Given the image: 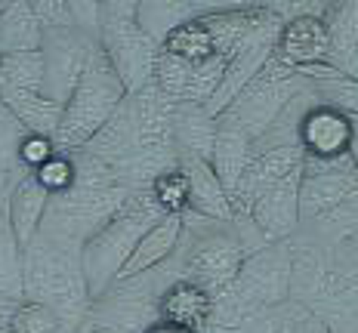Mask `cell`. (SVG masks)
Returning a JSON list of instances; mask_svg holds the SVG:
<instances>
[{"label": "cell", "instance_id": "ffe728a7", "mask_svg": "<svg viewBox=\"0 0 358 333\" xmlns=\"http://www.w3.org/2000/svg\"><path fill=\"white\" fill-rule=\"evenodd\" d=\"M0 105L13 114L25 133L37 136H56L59 121H62V105L47 99L43 93H0Z\"/></svg>", "mask_w": 358, "mask_h": 333}, {"label": "cell", "instance_id": "d590c367", "mask_svg": "<svg viewBox=\"0 0 358 333\" xmlns=\"http://www.w3.org/2000/svg\"><path fill=\"white\" fill-rule=\"evenodd\" d=\"M90 333H115V330H102V327H96V324H93V330H90Z\"/></svg>", "mask_w": 358, "mask_h": 333}, {"label": "cell", "instance_id": "cb8c5ba5", "mask_svg": "<svg viewBox=\"0 0 358 333\" xmlns=\"http://www.w3.org/2000/svg\"><path fill=\"white\" fill-rule=\"evenodd\" d=\"M207 10H210V6H207ZM207 10H198V6H192V3H136V19L148 31V37L161 47L173 28H179L182 22L195 19Z\"/></svg>", "mask_w": 358, "mask_h": 333}, {"label": "cell", "instance_id": "9a60e30c", "mask_svg": "<svg viewBox=\"0 0 358 333\" xmlns=\"http://www.w3.org/2000/svg\"><path fill=\"white\" fill-rule=\"evenodd\" d=\"M50 201H53V198L34 182V176H22V179L13 185L10 198H6V225H10L13 241H16V247L22 253H25L28 244H31L37 238V232L43 228Z\"/></svg>", "mask_w": 358, "mask_h": 333}, {"label": "cell", "instance_id": "ba28073f", "mask_svg": "<svg viewBox=\"0 0 358 333\" xmlns=\"http://www.w3.org/2000/svg\"><path fill=\"white\" fill-rule=\"evenodd\" d=\"M358 191V170L352 161H312L303 158V176H300V225L303 222H315L324 213L337 210L343 201H349Z\"/></svg>", "mask_w": 358, "mask_h": 333}, {"label": "cell", "instance_id": "8992f818", "mask_svg": "<svg viewBox=\"0 0 358 333\" xmlns=\"http://www.w3.org/2000/svg\"><path fill=\"white\" fill-rule=\"evenodd\" d=\"M290 265H294V238L266 244L244 256L232 287L257 309L281 306L290 299Z\"/></svg>", "mask_w": 358, "mask_h": 333}, {"label": "cell", "instance_id": "6da1fadb", "mask_svg": "<svg viewBox=\"0 0 358 333\" xmlns=\"http://www.w3.org/2000/svg\"><path fill=\"white\" fill-rule=\"evenodd\" d=\"M161 207L155 204L152 191L136 188L111 219H106L80 247V272H84V284L90 299H99L117 281L121 269L130 259L133 247L148 232L155 219H161Z\"/></svg>", "mask_w": 358, "mask_h": 333}, {"label": "cell", "instance_id": "d6986e66", "mask_svg": "<svg viewBox=\"0 0 358 333\" xmlns=\"http://www.w3.org/2000/svg\"><path fill=\"white\" fill-rule=\"evenodd\" d=\"M253 158V142L244 136L241 130L226 127L216 121V139H213V154H210V167L216 173V179L222 182V188L232 195L238 179H241L244 167Z\"/></svg>", "mask_w": 358, "mask_h": 333}, {"label": "cell", "instance_id": "3957f363", "mask_svg": "<svg viewBox=\"0 0 358 333\" xmlns=\"http://www.w3.org/2000/svg\"><path fill=\"white\" fill-rule=\"evenodd\" d=\"M99 50L115 65L124 80L127 96L152 84V65L158 56V43L136 19V3H106L99 6Z\"/></svg>", "mask_w": 358, "mask_h": 333}, {"label": "cell", "instance_id": "e575fe53", "mask_svg": "<svg viewBox=\"0 0 358 333\" xmlns=\"http://www.w3.org/2000/svg\"><path fill=\"white\" fill-rule=\"evenodd\" d=\"M90 330H93V324H87V321H80V324H78V327H74L71 333H90Z\"/></svg>", "mask_w": 358, "mask_h": 333}, {"label": "cell", "instance_id": "e0dca14e", "mask_svg": "<svg viewBox=\"0 0 358 333\" xmlns=\"http://www.w3.org/2000/svg\"><path fill=\"white\" fill-rule=\"evenodd\" d=\"M324 25L331 40L327 65L346 77H358V3L324 6Z\"/></svg>", "mask_w": 358, "mask_h": 333}, {"label": "cell", "instance_id": "8d00e7d4", "mask_svg": "<svg viewBox=\"0 0 358 333\" xmlns=\"http://www.w3.org/2000/svg\"><path fill=\"white\" fill-rule=\"evenodd\" d=\"M3 176H6V173H3V170H0V188H3V182H6V179H3Z\"/></svg>", "mask_w": 358, "mask_h": 333}, {"label": "cell", "instance_id": "7402d4cb", "mask_svg": "<svg viewBox=\"0 0 358 333\" xmlns=\"http://www.w3.org/2000/svg\"><path fill=\"white\" fill-rule=\"evenodd\" d=\"M309 77L312 90H315L318 102L346 117H358V77H346V74L334 71L331 65H318V68L303 71Z\"/></svg>", "mask_w": 358, "mask_h": 333}, {"label": "cell", "instance_id": "1f68e13d", "mask_svg": "<svg viewBox=\"0 0 358 333\" xmlns=\"http://www.w3.org/2000/svg\"><path fill=\"white\" fill-rule=\"evenodd\" d=\"M294 333H331V330H327V324H324V321H322V318H318L315 312H309V309H306L303 318H300V321H296Z\"/></svg>", "mask_w": 358, "mask_h": 333}, {"label": "cell", "instance_id": "484cf974", "mask_svg": "<svg viewBox=\"0 0 358 333\" xmlns=\"http://www.w3.org/2000/svg\"><path fill=\"white\" fill-rule=\"evenodd\" d=\"M192 71L195 65L185 62L167 50H158L155 56V65H152V84L158 87L161 96H167L170 102H182L185 90H189V80H192Z\"/></svg>", "mask_w": 358, "mask_h": 333}, {"label": "cell", "instance_id": "d6a6232c", "mask_svg": "<svg viewBox=\"0 0 358 333\" xmlns=\"http://www.w3.org/2000/svg\"><path fill=\"white\" fill-rule=\"evenodd\" d=\"M352 121V139H349V161L358 170V117H349Z\"/></svg>", "mask_w": 358, "mask_h": 333}, {"label": "cell", "instance_id": "83f0119b", "mask_svg": "<svg viewBox=\"0 0 358 333\" xmlns=\"http://www.w3.org/2000/svg\"><path fill=\"white\" fill-rule=\"evenodd\" d=\"M10 333H62L65 318L47 302H19L10 315Z\"/></svg>", "mask_w": 358, "mask_h": 333}, {"label": "cell", "instance_id": "52a82bcc", "mask_svg": "<svg viewBox=\"0 0 358 333\" xmlns=\"http://www.w3.org/2000/svg\"><path fill=\"white\" fill-rule=\"evenodd\" d=\"M281 25H285V19H281L278 13H275V6H272L268 19L248 37V40L241 43V50H238V53L226 62V71H222L220 87H216L213 99L204 105V111L213 117V121H216V117H220L229 105H232L238 96L248 90L250 80L257 77V74L266 68L268 59L275 56V43H278Z\"/></svg>", "mask_w": 358, "mask_h": 333}, {"label": "cell", "instance_id": "5bb4252c", "mask_svg": "<svg viewBox=\"0 0 358 333\" xmlns=\"http://www.w3.org/2000/svg\"><path fill=\"white\" fill-rule=\"evenodd\" d=\"M176 167L182 170L185 185H189V213L207 222H232V204L229 191L216 179L210 161L192 158V154H176Z\"/></svg>", "mask_w": 358, "mask_h": 333}, {"label": "cell", "instance_id": "30bf717a", "mask_svg": "<svg viewBox=\"0 0 358 333\" xmlns=\"http://www.w3.org/2000/svg\"><path fill=\"white\" fill-rule=\"evenodd\" d=\"M331 53V40H327L324 25V6L318 13H294L285 19L275 43V59L287 65L290 71H306L327 65Z\"/></svg>", "mask_w": 358, "mask_h": 333}, {"label": "cell", "instance_id": "8fae6325", "mask_svg": "<svg viewBox=\"0 0 358 333\" xmlns=\"http://www.w3.org/2000/svg\"><path fill=\"white\" fill-rule=\"evenodd\" d=\"M300 176H303V167L296 173H290L287 179H281L278 185L266 188L253 201L248 219L259 232L263 244L290 241L300 232V201H296V195H300Z\"/></svg>", "mask_w": 358, "mask_h": 333}, {"label": "cell", "instance_id": "f1b7e54d", "mask_svg": "<svg viewBox=\"0 0 358 333\" xmlns=\"http://www.w3.org/2000/svg\"><path fill=\"white\" fill-rule=\"evenodd\" d=\"M148 191H152L155 204L161 207V213H176V216L189 213V185H185V176L176 164L155 176Z\"/></svg>", "mask_w": 358, "mask_h": 333}, {"label": "cell", "instance_id": "4fadbf2b", "mask_svg": "<svg viewBox=\"0 0 358 333\" xmlns=\"http://www.w3.org/2000/svg\"><path fill=\"white\" fill-rule=\"evenodd\" d=\"M182 235H185V216L164 213L161 219H155L152 225H148V232L139 238V244L133 247V253H130V259H127V265L121 269L117 281H130V278L145 275V272L161 269L167 259H173Z\"/></svg>", "mask_w": 358, "mask_h": 333}, {"label": "cell", "instance_id": "7c38bea8", "mask_svg": "<svg viewBox=\"0 0 358 333\" xmlns=\"http://www.w3.org/2000/svg\"><path fill=\"white\" fill-rule=\"evenodd\" d=\"M349 139H352V121L327 105L312 108L303 117L300 133H296V145H300L303 158H312V161L346 158Z\"/></svg>", "mask_w": 358, "mask_h": 333}, {"label": "cell", "instance_id": "836d02e7", "mask_svg": "<svg viewBox=\"0 0 358 333\" xmlns=\"http://www.w3.org/2000/svg\"><path fill=\"white\" fill-rule=\"evenodd\" d=\"M145 333H192V330H182V327H173V324H164V321H158V324H152Z\"/></svg>", "mask_w": 358, "mask_h": 333}, {"label": "cell", "instance_id": "2e32d148", "mask_svg": "<svg viewBox=\"0 0 358 333\" xmlns=\"http://www.w3.org/2000/svg\"><path fill=\"white\" fill-rule=\"evenodd\" d=\"M210 312H213V296L182 278L173 281L158 299V321L192 333H204Z\"/></svg>", "mask_w": 358, "mask_h": 333}, {"label": "cell", "instance_id": "ac0fdd59", "mask_svg": "<svg viewBox=\"0 0 358 333\" xmlns=\"http://www.w3.org/2000/svg\"><path fill=\"white\" fill-rule=\"evenodd\" d=\"M213 139H216V121L204 111V105L176 102V108H173V148H176V154H192V158L210 161Z\"/></svg>", "mask_w": 358, "mask_h": 333}, {"label": "cell", "instance_id": "9c48e42d", "mask_svg": "<svg viewBox=\"0 0 358 333\" xmlns=\"http://www.w3.org/2000/svg\"><path fill=\"white\" fill-rule=\"evenodd\" d=\"M96 40L87 34H80L78 28H53V31H43V96L47 99L65 105L71 90L78 87L80 74L90 53H93Z\"/></svg>", "mask_w": 358, "mask_h": 333}, {"label": "cell", "instance_id": "5b68a950", "mask_svg": "<svg viewBox=\"0 0 358 333\" xmlns=\"http://www.w3.org/2000/svg\"><path fill=\"white\" fill-rule=\"evenodd\" d=\"M244 256L248 250H244L232 222H210V228H201L192 238L182 262H179V278L213 296L238 278Z\"/></svg>", "mask_w": 358, "mask_h": 333}, {"label": "cell", "instance_id": "277c9868", "mask_svg": "<svg viewBox=\"0 0 358 333\" xmlns=\"http://www.w3.org/2000/svg\"><path fill=\"white\" fill-rule=\"evenodd\" d=\"M306 84H309V77L303 71H290L287 65H281L272 56L266 62V68L250 80L248 90L238 96L216 121L226 124V127L241 130L250 142H257Z\"/></svg>", "mask_w": 358, "mask_h": 333}, {"label": "cell", "instance_id": "44dd1931", "mask_svg": "<svg viewBox=\"0 0 358 333\" xmlns=\"http://www.w3.org/2000/svg\"><path fill=\"white\" fill-rule=\"evenodd\" d=\"M43 47V28L31 3L0 6V53H37Z\"/></svg>", "mask_w": 358, "mask_h": 333}, {"label": "cell", "instance_id": "4dcf8cb0", "mask_svg": "<svg viewBox=\"0 0 358 333\" xmlns=\"http://www.w3.org/2000/svg\"><path fill=\"white\" fill-rule=\"evenodd\" d=\"M56 154V145H53V139L50 136H37V133H25V136L19 139V145H16V158H19V164L22 167H28L34 173L41 164H47L50 158Z\"/></svg>", "mask_w": 358, "mask_h": 333}, {"label": "cell", "instance_id": "603a6c76", "mask_svg": "<svg viewBox=\"0 0 358 333\" xmlns=\"http://www.w3.org/2000/svg\"><path fill=\"white\" fill-rule=\"evenodd\" d=\"M43 53H0V93H43Z\"/></svg>", "mask_w": 358, "mask_h": 333}, {"label": "cell", "instance_id": "d4e9b609", "mask_svg": "<svg viewBox=\"0 0 358 333\" xmlns=\"http://www.w3.org/2000/svg\"><path fill=\"white\" fill-rule=\"evenodd\" d=\"M161 50H167V53H173L179 59H185V62L198 65V62H207V59H213V40L210 34H207V28L201 25V19H189L182 22L179 28L167 34V40L161 43Z\"/></svg>", "mask_w": 358, "mask_h": 333}, {"label": "cell", "instance_id": "f546056e", "mask_svg": "<svg viewBox=\"0 0 358 333\" xmlns=\"http://www.w3.org/2000/svg\"><path fill=\"white\" fill-rule=\"evenodd\" d=\"M31 176L50 198H62V195H69V191L74 188V182H78V167H74L71 154H59L56 151L53 158H50L47 164L37 167Z\"/></svg>", "mask_w": 358, "mask_h": 333}, {"label": "cell", "instance_id": "7a4b0ae2", "mask_svg": "<svg viewBox=\"0 0 358 333\" xmlns=\"http://www.w3.org/2000/svg\"><path fill=\"white\" fill-rule=\"evenodd\" d=\"M124 99H127L124 80L117 77L115 65L108 62V56L96 43L78 87H74L69 102L62 105V121H59V130L53 136L56 151L65 154L87 148L102 133V127L115 117V111L124 105Z\"/></svg>", "mask_w": 358, "mask_h": 333}, {"label": "cell", "instance_id": "4316f807", "mask_svg": "<svg viewBox=\"0 0 358 333\" xmlns=\"http://www.w3.org/2000/svg\"><path fill=\"white\" fill-rule=\"evenodd\" d=\"M25 293V281H22V250L13 241V232L6 225V216L0 219V299L16 302Z\"/></svg>", "mask_w": 358, "mask_h": 333}]
</instances>
